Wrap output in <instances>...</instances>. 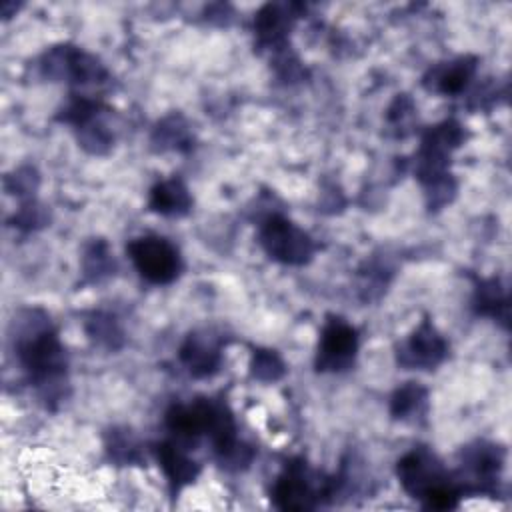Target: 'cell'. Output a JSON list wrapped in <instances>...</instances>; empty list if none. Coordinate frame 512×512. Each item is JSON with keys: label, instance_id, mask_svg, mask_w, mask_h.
Instances as JSON below:
<instances>
[{"label": "cell", "instance_id": "1", "mask_svg": "<svg viewBox=\"0 0 512 512\" xmlns=\"http://www.w3.org/2000/svg\"><path fill=\"white\" fill-rule=\"evenodd\" d=\"M12 344L20 366L40 398L48 404L64 398L68 360L50 318L36 308L22 310L12 322Z\"/></svg>", "mask_w": 512, "mask_h": 512}, {"label": "cell", "instance_id": "2", "mask_svg": "<svg viewBox=\"0 0 512 512\" xmlns=\"http://www.w3.org/2000/svg\"><path fill=\"white\" fill-rule=\"evenodd\" d=\"M396 474L402 488L424 508L450 510L458 506L462 490L428 448L420 446L406 452L396 464Z\"/></svg>", "mask_w": 512, "mask_h": 512}, {"label": "cell", "instance_id": "3", "mask_svg": "<svg viewBox=\"0 0 512 512\" xmlns=\"http://www.w3.org/2000/svg\"><path fill=\"white\" fill-rule=\"evenodd\" d=\"M334 482L314 472L302 458L286 462L284 470L274 482L272 500L280 510H312L322 496H330Z\"/></svg>", "mask_w": 512, "mask_h": 512}, {"label": "cell", "instance_id": "4", "mask_svg": "<svg viewBox=\"0 0 512 512\" xmlns=\"http://www.w3.org/2000/svg\"><path fill=\"white\" fill-rule=\"evenodd\" d=\"M258 242L272 260L288 266L308 264L316 252L314 240L280 214H272L260 224Z\"/></svg>", "mask_w": 512, "mask_h": 512}, {"label": "cell", "instance_id": "5", "mask_svg": "<svg viewBox=\"0 0 512 512\" xmlns=\"http://www.w3.org/2000/svg\"><path fill=\"white\" fill-rule=\"evenodd\" d=\"M126 252L138 274L152 284H170L182 272L178 248L162 236H140L128 242Z\"/></svg>", "mask_w": 512, "mask_h": 512}, {"label": "cell", "instance_id": "6", "mask_svg": "<svg viewBox=\"0 0 512 512\" xmlns=\"http://www.w3.org/2000/svg\"><path fill=\"white\" fill-rule=\"evenodd\" d=\"M358 354V332L340 316H328L322 326L318 350H316V370L318 372H346L354 366Z\"/></svg>", "mask_w": 512, "mask_h": 512}, {"label": "cell", "instance_id": "7", "mask_svg": "<svg viewBox=\"0 0 512 512\" xmlns=\"http://www.w3.org/2000/svg\"><path fill=\"white\" fill-rule=\"evenodd\" d=\"M42 68L48 78H66L76 86H98L108 80L106 68L88 52L74 46H54L42 58Z\"/></svg>", "mask_w": 512, "mask_h": 512}, {"label": "cell", "instance_id": "8", "mask_svg": "<svg viewBox=\"0 0 512 512\" xmlns=\"http://www.w3.org/2000/svg\"><path fill=\"white\" fill-rule=\"evenodd\" d=\"M504 464V450L488 442H476L462 450L460 478L456 480L460 490L466 484L470 490L490 492L500 476Z\"/></svg>", "mask_w": 512, "mask_h": 512}, {"label": "cell", "instance_id": "9", "mask_svg": "<svg viewBox=\"0 0 512 512\" xmlns=\"http://www.w3.org/2000/svg\"><path fill=\"white\" fill-rule=\"evenodd\" d=\"M448 356V342L430 320H422L418 328L398 346L396 360L408 370H434Z\"/></svg>", "mask_w": 512, "mask_h": 512}, {"label": "cell", "instance_id": "10", "mask_svg": "<svg viewBox=\"0 0 512 512\" xmlns=\"http://www.w3.org/2000/svg\"><path fill=\"white\" fill-rule=\"evenodd\" d=\"M300 4H264L254 18V34L260 48L280 52L286 48L288 32L298 18Z\"/></svg>", "mask_w": 512, "mask_h": 512}, {"label": "cell", "instance_id": "11", "mask_svg": "<svg viewBox=\"0 0 512 512\" xmlns=\"http://www.w3.org/2000/svg\"><path fill=\"white\" fill-rule=\"evenodd\" d=\"M180 360L190 376H212L222 362V346L218 336H212L210 332H190L180 346Z\"/></svg>", "mask_w": 512, "mask_h": 512}, {"label": "cell", "instance_id": "12", "mask_svg": "<svg viewBox=\"0 0 512 512\" xmlns=\"http://www.w3.org/2000/svg\"><path fill=\"white\" fill-rule=\"evenodd\" d=\"M474 72H476V60L470 56H462V58L434 66L424 76V86L432 92L446 94V96L460 94L472 80Z\"/></svg>", "mask_w": 512, "mask_h": 512}, {"label": "cell", "instance_id": "13", "mask_svg": "<svg viewBox=\"0 0 512 512\" xmlns=\"http://www.w3.org/2000/svg\"><path fill=\"white\" fill-rule=\"evenodd\" d=\"M154 456H156L174 494L180 492L184 486L192 484L200 474V466L194 460H190L178 446H174L170 442L156 444Z\"/></svg>", "mask_w": 512, "mask_h": 512}, {"label": "cell", "instance_id": "14", "mask_svg": "<svg viewBox=\"0 0 512 512\" xmlns=\"http://www.w3.org/2000/svg\"><path fill=\"white\" fill-rule=\"evenodd\" d=\"M148 208L160 216L180 218L192 208V196L180 178H168L152 186L148 196Z\"/></svg>", "mask_w": 512, "mask_h": 512}, {"label": "cell", "instance_id": "15", "mask_svg": "<svg viewBox=\"0 0 512 512\" xmlns=\"http://www.w3.org/2000/svg\"><path fill=\"white\" fill-rule=\"evenodd\" d=\"M428 392L418 382H406L390 398V414L396 420L412 422L426 412Z\"/></svg>", "mask_w": 512, "mask_h": 512}, {"label": "cell", "instance_id": "16", "mask_svg": "<svg viewBox=\"0 0 512 512\" xmlns=\"http://www.w3.org/2000/svg\"><path fill=\"white\" fill-rule=\"evenodd\" d=\"M474 306L478 314L508 320V290L500 286L496 278L480 282L474 294Z\"/></svg>", "mask_w": 512, "mask_h": 512}, {"label": "cell", "instance_id": "17", "mask_svg": "<svg viewBox=\"0 0 512 512\" xmlns=\"http://www.w3.org/2000/svg\"><path fill=\"white\" fill-rule=\"evenodd\" d=\"M152 142L158 144L160 150H188L192 136L180 116H168L156 126Z\"/></svg>", "mask_w": 512, "mask_h": 512}, {"label": "cell", "instance_id": "18", "mask_svg": "<svg viewBox=\"0 0 512 512\" xmlns=\"http://www.w3.org/2000/svg\"><path fill=\"white\" fill-rule=\"evenodd\" d=\"M284 372H286V366L274 350L262 348V350L254 352L252 364H250L252 378H256L260 382H276L284 376Z\"/></svg>", "mask_w": 512, "mask_h": 512}, {"label": "cell", "instance_id": "19", "mask_svg": "<svg viewBox=\"0 0 512 512\" xmlns=\"http://www.w3.org/2000/svg\"><path fill=\"white\" fill-rule=\"evenodd\" d=\"M108 452L114 460L124 462V464H132L138 462V444L134 440V436L130 434V430H114L110 434V442L106 444Z\"/></svg>", "mask_w": 512, "mask_h": 512}, {"label": "cell", "instance_id": "20", "mask_svg": "<svg viewBox=\"0 0 512 512\" xmlns=\"http://www.w3.org/2000/svg\"><path fill=\"white\" fill-rule=\"evenodd\" d=\"M110 266L114 268V262L110 260V252L104 242H94L88 252L84 254V270L86 274H108Z\"/></svg>", "mask_w": 512, "mask_h": 512}, {"label": "cell", "instance_id": "21", "mask_svg": "<svg viewBox=\"0 0 512 512\" xmlns=\"http://www.w3.org/2000/svg\"><path fill=\"white\" fill-rule=\"evenodd\" d=\"M36 186H38V176L32 168H20L14 174L6 176V190L10 194H18V196L34 194Z\"/></svg>", "mask_w": 512, "mask_h": 512}, {"label": "cell", "instance_id": "22", "mask_svg": "<svg viewBox=\"0 0 512 512\" xmlns=\"http://www.w3.org/2000/svg\"><path fill=\"white\" fill-rule=\"evenodd\" d=\"M88 334L92 338H96L98 342L112 346V348H114V338H120V330H118L116 322L110 316H100V314L90 322Z\"/></svg>", "mask_w": 512, "mask_h": 512}, {"label": "cell", "instance_id": "23", "mask_svg": "<svg viewBox=\"0 0 512 512\" xmlns=\"http://www.w3.org/2000/svg\"><path fill=\"white\" fill-rule=\"evenodd\" d=\"M44 222H46V216H44L42 208L36 206L32 200H28L20 208L18 216H14V226H18V228H38V226H44Z\"/></svg>", "mask_w": 512, "mask_h": 512}]
</instances>
